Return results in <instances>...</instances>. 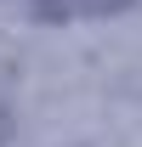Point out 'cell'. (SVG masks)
I'll return each instance as SVG.
<instances>
[{"label": "cell", "mask_w": 142, "mask_h": 147, "mask_svg": "<svg viewBox=\"0 0 142 147\" xmlns=\"http://www.w3.org/2000/svg\"><path fill=\"white\" fill-rule=\"evenodd\" d=\"M137 0H29L34 23H68V17H119Z\"/></svg>", "instance_id": "6da1fadb"}, {"label": "cell", "mask_w": 142, "mask_h": 147, "mask_svg": "<svg viewBox=\"0 0 142 147\" xmlns=\"http://www.w3.org/2000/svg\"><path fill=\"white\" fill-rule=\"evenodd\" d=\"M12 136H17V108L0 96V147H12Z\"/></svg>", "instance_id": "7a4b0ae2"}]
</instances>
